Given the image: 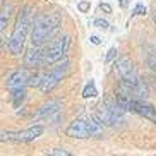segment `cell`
Here are the masks:
<instances>
[{
	"label": "cell",
	"mask_w": 156,
	"mask_h": 156,
	"mask_svg": "<svg viewBox=\"0 0 156 156\" xmlns=\"http://www.w3.org/2000/svg\"><path fill=\"white\" fill-rule=\"evenodd\" d=\"M62 24V14L58 10L53 12H43L34 17L31 31V41L33 45H45L48 40L55 36Z\"/></svg>",
	"instance_id": "obj_1"
},
{
	"label": "cell",
	"mask_w": 156,
	"mask_h": 156,
	"mask_svg": "<svg viewBox=\"0 0 156 156\" xmlns=\"http://www.w3.org/2000/svg\"><path fill=\"white\" fill-rule=\"evenodd\" d=\"M29 26H31V7H29V5H24L23 10H21L19 16H17L12 36H10V40H9V50H10L12 55H19V53L23 51Z\"/></svg>",
	"instance_id": "obj_2"
},
{
	"label": "cell",
	"mask_w": 156,
	"mask_h": 156,
	"mask_svg": "<svg viewBox=\"0 0 156 156\" xmlns=\"http://www.w3.org/2000/svg\"><path fill=\"white\" fill-rule=\"evenodd\" d=\"M70 46V36L69 34H62V36L55 38L51 45L45 50V57H43V65H55L62 58H65L67 51Z\"/></svg>",
	"instance_id": "obj_3"
},
{
	"label": "cell",
	"mask_w": 156,
	"mask_h": 156,
	"mask_svg": "<svg viewBox=\"0 0 156 156\" xmlns=\"http://www.w3.org/2000/svg\"><path fill=\"white\" fill-rule=\"evenodd\" d=\"M67 70H69V62L64 60L60 65H57L55 69H51L50 72H46L45 76H43L41 84H40V91H41L43 94H48L50 91H53V89L60 84V81L65 77Z\"/></svg>",
	"instance_id": "obj_4"
},
{
	"label": "cell",
	"mask_w": 156,
	"mask_h": 156,
	"mask_svg": "<svg viewBox=\"0 0 156 156\" xmlns=\"http://www.w3.org/2000/svg\"><path fill=\"white\" fill-rule=\"evenodd\" d=\"M43 125H33V127L26 129V130H17V132H12V130H7V132H2V141H12V142H31L34 139H38L43 134Z\"/></svg>",
	"instance_id": "obj_5"
},
{
	"label": "cell",
	"mask_w": 156,
	"mask_h": 156,
	"mask_svg": "<svg viewBox=\"0 0 156 156\" xmlns=\"http://www.w3.org/2000/svg\"><path fill=\"white\" fill-rule=\"evenodd\" d=\"M115 70L119 72L120 81H125V83H129L130 86H136V84L141 81L139 76L136 74V70H134L132 62H130L127 57H120V58L115 60Z\"/></svg>",
	"instance_id": "obj_6"
},
{
	"label": "cell",
	"mask_w": 156,
	"mask_h": 156,
	"mask_svg": "<svg viewBox=\"0 0 156 156\" xmlns=\"http://www.w3.org/2000/svg\"><path fill=\"white\" fill-rule=\"evenodd\" d=\"M65 134L69 137L76 139H87V137H94V134L91 130V125L87 122V119H77L70 122V125L65 129Z\"/></svg>",
	"instance_id": "obj_7"
},
{
	"label": "cell",
	"mask_w": 156,
	"mask_h": 156,
	"mask_svg": "<svg viewBox=\"0 0 156 156\" xmlns=\"http://www.w3.org/2000/svg\"><path fill=\"white\" fill-rule=\"evenodd\" d=\"M26 69H28V67H26ZM26 69H17L7 77V89H9L10 93L17 91V89H24V87L28 86L29 76H28V70Z\"/></svg>",
	"instance_id": "obj_8"
},
{
	"label": "cell",
	"mask_w": 156,
	"mask_h": 156,
	"mask_svg": "<svg viewBox=\"0 0 156 156\" xmlns=\"http://www.w3.org/2000/svg\"><path fill=\"white\" fill-rule=\"evenodd\" d=\"M43 57H45V51H43L41 45H33V48L28 50V53L24 57V65H26L28 69L43 65Z\"/></svg>",
	"instance_id": "obj_9"
},
{
	"label": "cell",
	"mask_w": 156,
	"mask_h": 156,
	"mask_svg": "<svg viewBox=\"0 0 156 156\" xmlns=\"http://www.w3.org/2000/svg\"><path fill=\"white\" fill-rule=\"evenodd\" d=\"M96 119L100 120L103 125H108V127H115V125L120 124L119 119L113 115V112L110 110V106L106 105V103H101L96 108Z\"/></svg>",
	"instance_id": "obj_10"
},
{
	"label": "cell",
	"mask_w": 156,
	"mask_h": 156,
	"mask_svg": "<svg viewBox=\"0 0 156 156\" xmlns=\"http://www.w3.org/2000/svg\"><path fill=\"white\" fill-rule=\"evenodd\" d=\"M60 108H62V101H60V100L48 101V103H45V105H41L40 108H38L36 115H34V119H36V120H43V119L48 120L51 115L58 113Z\"/></svg>",
	"instance_id": "obj_11"
},
{
	"label": "cell",
	"mask_w": 156,
	"mask_h": 156,
	"mask_svg": "<svg viewBox=\"0 0 156 156\" xmlns=\"http://www.w3.org/2000/svg\"><path fill=\"white\" fill-rule=\"evenodd\" d=\"M132 110H134V113L141 115V117H144V119L151 120L153 124H156V110L151 105H146L142 100H134Z\"/></svg>",
	"instance_id": "obj_12"
},
{
	"label": "cell",
	"mask_w": 156,
	"mask_h": 156,
	"mask_svg": "<svg viewBox=\"0 0 156 156\" xmlns=\"http://www.w3.org/2000/svg\"><path fill=\"white\" fill-rule=\"evenodd\" d=\"M10 96H12V105L17 108V106L21 105V101L24 100V96H26V87H24V89H17V91H12Z\"/></svg>",
	"instance_id": "obj_13"
},
{
	"label": "cell",
	"mask_w": 156,
	"mask_h": 156,
	"mask_svg": "<svg viewBox=\"0 0 156 156\" xmlns=\"http://www.w3.org/2000/svg\"><path fill=\"white\" fill-rule=\"evenodd\" d=\"M94 96H98V89L94 86V83L89 81V84H86V87L83 91V98H94Z\"/></svg>",
	"instance_id": "obj_14"
},
{
	"label": "cell",
	"mask_w": 156,
	"mask_h": 156,
	"mask_svg": "<svg viewBox=\"0 0 156 156\" xmlns=\"http://www.w3.org/2000/svg\"><path fill=\"white\" fill-rule=\"evenodd\" d=\"M10 12H12V7H7V9L4 7V10H2V17H0V31L2 33L5 31V26H7V23H9Z\"/></svg>",
	"instance_id": "obj_15"
},
{
	"label": "cell",
	"mask_w": 156,
	"mask_h": 156,
	"mask_svg": "<svg viewBox=\"0 0 156 156\" xmlns=\"http://www.w3.org/2000/svg\"><path fill=\"white\" fill-rule=\"evenodd\" d=\"M43 76H45V74H34V76H31L29 81H28V86L29 87H40V84H41V81H43Z\"/></svg>",
	"instance_id": "obj_16"
},
{
	"label": "cell",
	"mask_w": 156,
	"mask_h": 156,
	"mask_svg": "<svg viewBox=\"0 0 156 156\" xmlns=\"http://www.w3.org/2000/svg\"><path fill=\"white\" fill-rule=\"evenodd\" d=\"M48 154L50 156H72V153H69L67 149H62V147H55V149H50Z\"/></svg>",
	"instance_id": "obj_17"
},
{
	"label": "cell",
	"mask_w": 156,
	"mask_h": 156,
	"mask_svg": "<svg viewBox=\"0 0 156 156\" xmlns=\"http://www.w3.org/2000/svg\"><path fill=\"white\" fill-rule=\"evenodd\" d=\"M94 28H98V29H101V31H108L110 29V24L106 23L105 19H94Z\"/></svg>",
	"instance_id": "obj_18"
},
{
	"label": "cell",
	"mask_w": 156,
	"mask_h": 156,
	"mask_svg": "<svg viewBox=\"0 0 156 156\" xmlns=\"http://www.w3.org/2000/svg\"><path fill=\"white\" fill-rule=\"evenodd\" d=\"M77 9H79V12H87L89 10V2L87 0H81L77 4Z\"/></svg>",
	"instance_id": "obj_19"
},
{
	"label": "cell",
	"mask_w": 156,
	"mask_h": 156,
	"mask_svg": "<svg viewBox=\"0 0 156 156\" xmlns=\"http://www.w3.org/2000/svg\"><path fill=\"white\" fill-rule=\"evenodd\" d=\"M144 14H146V7L142 4H137L136 9H134V16H144Z\"/></svg>",
	"instance_id": "obj_20"
},
{
	"label": "cell",
	"mask_w": 156,
	"mask_h": 156,
	"mask_svg": "<svg viewBox=\"0 0 156 156\" xmlns=\"http://www.w3.org/2000/svg\"><path fill=\"white\" fill-rule=\"evenodd\" d=\"M115 57H117V50H115V48H110L108 53H106V57H105V62H106V64H110L112 58H115Z\"/></svg>",
	"instance_id": "obj_21"
},
{
	"label": "cell",
	"mask_w": 156,
	"mask_h": 156,
	"mask_svg": "<svg viewBox=\"0 0 156 156\" xmlns=\"http://www.w3.org/2000/svg\"><path fill=\"white\" fill-rule=\"evenodd\" d=\"M147 65H149V67L153 69V72L156 74V57H153V55L147 57Z\"/></svg>",
	"instance_id": "obj_22"
},
{
	"label": "cell",
	"mask_w": 156,
	"mask_h": 156,
	"mask_svg": "<svg viewBox=\"0 0 156 156\" xmlns=\"http://www.w3.org/2000/svg\"><path fill=\"white\" fill-rule=\"evenodd\" d=\"M100 10H103V12H106V14H110L112 7H110V4H100Z\"/></svg>",
	"instance_id": "obj_23"
},
{
	"label": "cell",
	"mask_w": 156,
	"mask_h": 156,
	"mask_svg": "<svg viewBox=\"0 0 156 156\" xmlns=\"http://www.w3.org/2000/svg\"><path fill=\"white\" fill-rule=\"evenodd\" d=\"M119 4H120L122 9H127V7H129V0H119Z\"/></svg>",
	"instance_id": "obj_24"
},
{
	"label": "cell",
	"mask_w": 156,
	"mask_h": 156,
	"mask_svg": "<svg viewBox=\"0 0 156 156\" xmlns=\"http://www.w3.org/2000/svg\"><path fill=\"white\" fill-rule=\"evenodd\" d=\"M89 40H91L93 45H100V38H98V36H91Z\"/></svg>",
	"instance_id": "obj_25"
},
{
	"label": "cell",
	"mask_w": 156,
	"mask_h": 156,
	"mask_svg": "<svg viewBox=\"0 0 156 156\" xmlns=\"http://www.w3.org/2000/svg\"><path fill=\"white\" fill-rule=\"evenodd\" d=\"M153 21H154V24H156V12L153 14Z\"/></svg>",
	"instance_id": "obj_26"
}]
</instances>
